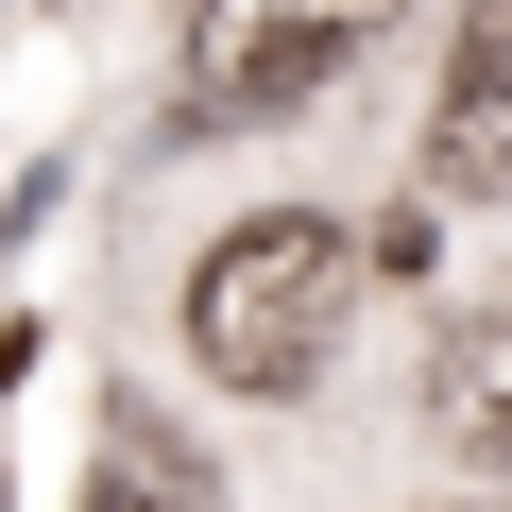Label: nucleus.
Listing matches in <instances>:
<instances>
[{
    "mask_svg": "<svg viewBox=\"0 0 512 512\" xmlns=\"http://www.w3.org/2000/svg\"><path fill=\"white\" fill-rule=\"evenodd\" d=\"M86 512H222V478H205L154 410H103V444H86Z\"/></svg>",
    "mask_w": 512,
    "mask_h": 512,
    "instance_id": "nucleus-5",
    "label": "nucleus"
},
{
    "mask_svg": "<svg viewBox=\"0 0 512 512\" xmlns=\"http://www.w3.org/2000/svg\"><path fill=\"white\" fill-rule=\"evenodd\" d=\"M376 18H393V0H205V35H188V137H256V120H291L308 86L359 69Z\"/></svg>",
    "mask_w": 512,
    "mask_h": 512,
    "instance_id": "nucleus-2",
    "label": "nucleus"
},
{
    "mask_svg": "<svg viewBox=\"0 0 512 512\" xmlns=\"http://www.w3.org/2000/svg\"><path fill=\"white\" fill-rule=\"evenodd\" d=\"M359 274H376V256L325 205H256V222L205 239V274H188V359L222 393H308L325 342H342V308H359Z\"/></svg>",
    "mask_w": 512,
    "mask_h": 512,
    "instance_id": "nucleus-1",
    "label": "nucleus"
},
{
    "mask_svg": "<svg viewBox=\"0 0 512 512\" xmlns=\"http://www.w3.org/2000/svg\"><path fill=\"white\" fill-rule=\"evenodd\" d=\"M495 18H512V0H495Z\"/></svg>",
    "mask_w": 512,
    "mask_h": 512,
    "instance_id": "nucleus-6",
    "label": "nucleus"
},
{
    "mask_svg": "<svg viewBox=\"0 0 512 512\" xmlns=\"http://www.w3.org/2000/svg\"><path fill=\"white\" fill-rule=\"evenodd\" d=\"M427 427L461 461H512V308H478V325L427 342Z\"/></svg>",
    "mask_w": 512,
    "mask_h": 512,
    "instance_id": "nucleus-4",
    "label": "nucleus"
},
{
    "mask_svg": "<svg viewBox=\"0 0 512 512\" xmlns=\"http://www.w3.org/2000/svg\"><path fill=\"white\" fill-rule=\"evenodd\" d=\"M427 188H461V205L512 188V18H495V0L461 18V69H444V103H427Z\"/></svg>",
    "mask_w": 512,
    "mask_h": 512,
    "instance_id": "nucleus-3",
    "label": "nucleus"
}]
</instances>
